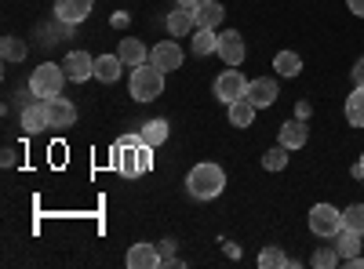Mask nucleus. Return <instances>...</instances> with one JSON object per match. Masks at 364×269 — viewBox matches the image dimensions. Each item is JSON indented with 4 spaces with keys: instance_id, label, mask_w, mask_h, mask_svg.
<instances>
[{
    "instance_id": "nucleus-27",
    "label": "nucleus",
    "mask_w": 364,
    "mask_h": 269,
    "mask_svg": "<svg viewBox=\"0 0 364 269\" xmlns=\"http://www.w3.org/2000/svg\"><path fill=\"white\" fill-rule=\"evenodd\" d=\"M259 265H262V269H284V265H295V258H288L281 248H266V251L259 255Z\"/></svg>"
},
{
    "instance_id": "nucleus-37",
    "label": "nucleus",
    "mask_w": 364,
    "mask_h": 269,
    "mask_svg": "<svg viewBox=\"0 0 364 269\" xmlns=\"http://www.w3.org/2000/svg\"><path fill=\"white\" fill-rule=\"evenodd\" d=\"M295 116H302V121H306V116H310V102H299V106H295Z\"/></svg>"
},
{
    "instance_id": "nucleus-2",
    "label": "nucleus",
    "mask_w": 364,
    "mask_h": 269,
    "mask_svg": "<svg viewBox=\"0 0 364 269\" xmlns=\"http://www.w3.org/2000/svg\"><path fill=\"white\" fill-rule=\"evenodd\" d=\"M161 92H164V73L154 62H142L132 70V99L154 102V99H161Z\"/></svg>"
},
{
    "instance_id": "nucleus-33",
    "label": "nucleus",
    "mask_w": 364,
    "mask_h": 269,
    "mask_svg": "<svg viewBox=\"0 0 364 269\" xmlns=\"http://www.w3.org/2000/svg\"><path fill=\"white\" fill-rule=\"evenodd\" d=\"M350 73H353V84H364V55L353 62V70H350Z\"/></svg>"
},
{
    "instance_id": "nucleus-14",
    "label": "nucleus",
    "mask_w": 364,
    "mask_h": 269,
    "mask_svg": "<svg viewBox=\"0 0 364 269\" xmlns=\"http://www.w3.org/2000/svg\"><path fill=\"white\" fill-rule=\"evenodd\" d=\"M306 138H310V128H306V121H302V116H291V121H284V124H281V135H277V142L288 146V149H302V146H306Z\"/></svg>"
},
{
    "instance_id": "nucleus-12",
    "label": "nucleus",
    "mask_w": 364,
    "mask_h": 269,
    "mask_svg": "<svg viewBox=\"0 0 364 269\" xmlns=\"http://www.w3.org/2000/svg\"><path fill=\"white\" fill-rule=\"evenodd\" d=\"M219 58L226 66H240V62H245V37H240L237 29L219 33Z\"/></svg>"
},
{
    "instance_id": "nucleus-25",
    "label": "nucleus",
    "mask_w": 364,
    "mask_h": 269,
    "mask_svg": "<svg viewBox=\"0 0 364 269\" xmlns=\"http://www.w3.org/2000/svg\"><path fill=\"white\" fill-rule=\"evenodd\" d=\"M262 168L266 171H284L288 168V146H273V149H266V153H262Z\"/></svg>"
},
{
    "instance_id": "nucleus-21",
    "label": "nucleus",
    "mask_w": 364,
    "mask_h": 269,
    "mask_svg": "<svg viewBox=\"0 0 364 269\" xmlns=\"http://www.w3.org/2000/svg\"><path fill=\"white\" fill-rule=\"evenodd\" d=\"M193 55L204 58V55H219V33L215 29H193Z\"/></svg>"
},
{
    "instance_id": "nucleus-39",
    "label": "nucleus",
    "mask_w": 364,
    "mask_h": 269,
    "mask_svg": "<svg viewBox=\"0 0 364 269\" xmlns=\"http://www.w3.org/2000/svg\"><path fill=\"white\" fill-rule=\"evenodd\" d=\"M197 4H200V0H175V8H190V11H193Z\"/></svg>"
},
{
    "instance_id": "nucleus-30",
    "label": "nucleus",
    "mask_w": 364,
    "mask_h": 269,
    "mask_svg": "<svg viewBox=\"0 0 364 269\" xmlns=\"http://www.w3.org/2000/svg\"><path fill=\"white\" fill-rule=\"evenodd\" d=\"M0 51H4L8 62H22V58L29 55V48H26L18 37H4V40H0Z\"/></svg>"
},
{
    "instance_id": "nucleus-11",
    "label": "nucleus",
    "mask_w": 364,
    "mask_h": 269,
    "mask_svg": "<svg viewBox=\"0 0 364 269\" xmlns=\"http://www.w3.org/2000/svg\"><path fill=\"white\" fill-rule=\"evenodd\" d=\"M248 99H252L255 109H269L273 102H277V80H273V77L248 80Z\"/></svg>"
},
{
    "instance_id": "nucleus-28",
    "label": "nucleus",
    "mask_w": 364,
    "mask_h": 269,
    "mask_svg": "<svg viewBox=\"0 0 364 269\" xmlns=\"http://www.w3.org/2000/svg\"><path fill=\"white\" fill-rule=\"evenodd\" d=\"M310 262H314L317 269H336V265L343 262V255H339V248H336V244H331V248H317Z\"/></svg>"
},
{
    "instance_id": "nucleus-26",
    "label": "nucleus",
    "mask_w": 364,
    "mask_h": 269,
    "mask_svg": "<svg viewBox=\"0 0 364 269\" xmlns=\"http://www.w3.org/2000/svg\"><path fill=\"white\" fill-rule=\"evenodd\" d=\"M336 248H339V255H343V258H353V255H360V233H353V229H343V233L336 236Z\"/></svg>"
},
{
    "instance_id": "nucleus-22",
    "label": "nucleus",
    "mask_w": 364,
    "mask_h": 269,
    "mask_svg": "<svg viewBox=\"0 0 364 269\" xmlns=\"http://www.w3.org/2000/svg\"><path fill=\"white\" fill-rule=\"evenodd\" d=\"M120 70H124L120 55H102V58H95V80H102V84H113V80L120 77Z\"/></svg>"
},
{
    "instance_id": "nucleus-7",
    "label": "nucleus",
    "mask_w": 364,
    "mask_h": 269,
    "mask_svg": "<svg viewBox=\"0 0 364 269\" xmlns=\"http://www.w3.org/2000/svg\"><path fill=\"white\" fill-rule=\"evenodd\" d=\"M63 70H66V77H70L73 84H84V80L95 77V58H91L87 51H70V55L63 58Z\"/></svg>"
},
{
    "instance_id": "nucleus-24",
    "label": "nucleus",
    "mask_w": 364,
    "mask_h": 269,
    "mask_svg": "<svg viewBox=\"0 0 364 269\" xmlns=\"http://www.w3.org/2000/svg\"><path fill=\"white\" fill-rule=\"evenodd\" d=\"M273 70H277V77H299L302 73V58L295 51H281L277 58H273Z\"/></svg>"
},
{
    "instance_id": "nucleus-29",
    "label": "nucleus",
    "mask_w": 364,
    "mask_h": 269,
    "mask_svg": "<svg viewBox=\"0 0 364 269\" xmlns=\"http://www.w3.org/2000/svg\"><path fill=\"white\" fill-rule=\"evenodd\" d=\"M343 229H353L364 236V204H350L343 212Z\"/></svg>"
},
{
    "instance_id": "nucleus-23",
    "label": "nucleus",
    "mask_w": 364,
    "mask_h": 269,
    "mask_svg": "<svg viewBox=\"0 0 364 269\" xmlns=\"http://www.w3.org/2000/svg\"><path fill=\"white\" fill-rule=\"evenodd\" d=\"M346 121L350 128H364V84H357L353 95L346 99Z\"/></svg>"
},
{
    "instance_id": "nucleus-6",
    "label": "nucleus",
    "mask_w": 364,
    "mask_h": 269,
    "mask_svg": "<svg viewBox=\"0 0 364 269\" xmlns=\"http://www.w3.org/2000/svg\"><path fill=\"white\" fill-rule=\"evenodd\" d=\"M248 95V80H245V73H240L237 66H230L226 73H219V80H215V99L219 102H237V99H245Z\"/></svg>"
},
{
    "instance_id": "nucleus-10",
    "label": "nucleus",
    "mask_w": 364,
    "mask_h": 269,
    "mask_svg": "<svg viewBox=\"0 0 364 269\" xmlns=\"http://www.w3.org/2000/svg\"><path fill=\"white\" fill-rule=\"evenodd\" d=\"M44 128H51L48 102H44V99H37V102L22 106V131H26V135H41Z\"/></svg>"
},
{
    "instance_id": "nucleus-38",
    "label": "nucleus",
    "mask_w": 364,
    "mask_h": 269,
    "mask_svg": "<svg viewBox=\"0 0 364 269\" xmlns=\"http://www.w3.org/2000/svg\"><path fill=\"white\" fill-rule=\"evenodd\" d=\"M113 26H117V29H124V26H128V15H124V11H117V15H113Z\"/></svg>"
},
{
    "instance_id": "nucleus-34",
    "label": "nucleus",
    "mask_w": 364,
    "mask_h": 269,
    "mask_svg": "<svg viewBox=\"0 0 364 269\" xmlns=\"http://www.w3.org/2000/svg\"><path fill=\"white\" fill-rule=\"evenodd\" d=\"M15 160H18V153H15V149L8 146L4 149V153H0V164H4V168H15Z\"/></svg>"
},
{
    "instance_id": "nucleus-31",
    "label": "nucleus",
    "mask_w": 364,
    "mask_h": 269,
    "mask_svg": "<svg viewBox=\"0 0 364 269\" xmlns=\"http://www.w3.org/2000/svg\"><path fill=\"white\" fill-rule=\"evenodd\" d=\"M157 251H161V265H171V262H175V244H171V241H164Z\"/></svg>"
},
{
    "instance_id": "nucleus-32",
    "label": "nucleus",
    "mask_w": 364,
    "mask_h": 269,
    "mask_svg": "<svg viewBox=\"0 0 364 269\" xmlns=\"http://www.w3.org/2000/svg\"><path fill=\"white\" fill-rule=\"evenodd\" d=\"M132 146H142V135H120L113 149H132Z\"/></svg>"
},
{
    "instance_id": "nucleus-15",
    "label": "nucleus",
    "mask_w": 364,
    "mask_h": 269,
    "mask_svg": "<svg viewBox=\"0 0 364 269\" xmlns=\"http://www.w3.org/2000/svg\"><path fill=\"white\" fill-rule=\"evenodd\" d=\"M120 62H124L128 70H135V66H142V62H149V48L142 44V40H135V37H124L120 40Z\"/></svg>"
},
{
    "instance_id": "nucleus-17",
    "label": "nucleus",
    "mask_w": 364,
    "mask_h": 269,
    "mask_svg": "<svg viewBox=\"0 0 364 269\" xmlns=\"http://www.w3.org/2000/svg\"><path fill=\"white\" fill-rule=\"evenodd\" d=\"M193 18H197L200 29H215V26L226 18V11H223L219 0H200V4L193 8Z\"/></svg>"
},
{
    "instance_id": "nucleus-19",
    "label": "nucleus",
    "mask_w": 364,
    "mask_h": 269,
    "mask_svg": "<svg viewBox=\"0 0 364 269\" xmlns=\"http://www.w3.org/2000/svg\"><path fill=\"white\" fill-rule=\"evenodd\" d=\"M168 121H164V116H154V121H146L142 128H139V135H142V142L149 146V149H157V146H164L168 142Z\"/></svg>"
},
{
    "instance_id": "nucleus-13",
    "label": "nucleus",
    "mask_w": 364,
    "mask_h": 269,
    "mask_svg": "<svg viewBox=\"0 0 364 269\" xmlns=\"http://www.w3.org/2000/svg\"><path fill=\"white\" fill-rule=\"evenodd\" d=\"M48 102V116H51V128H73L77 124V106L63 95H55V99H44Z\"/></svg>"
},
{
    "instance_id": "nucleus-1",
    "label": "nucleus",
    "mask_w": 364,
    "mask_h": 269,
    "mask_svg": "<svg viewBox=\"0 0 364 269\" xmlns=\"http://www.w3.org/2000/svg\"><path fill=\"white\" fill-rule=\"evenodd\" d=\"M186 190H190V197H197V200H215V197L226 190V171H223L219 164L204 160V164H197V168L186 175Z\"/></svg>"
},
{
    "instance_id": "nucleus-9",
    "label": "nucleus",
    "mask_w": 364,
    "mask_h": 269,
    "mask_svg": "<svg viewBox=\"0 0 364 269\" xmlns=\"http://www.w3.org/2000/svg\"><path fill=\"white\" fill-rule=\"evenodd\" d=\"M149 62H154L161 73H171L182 66V48L175 40H161L157 48H149Z\"/></svg>"
},
{
    "instance_id": "nucleus-8",
    "label": "nucleus",
    "mask_w": 364,
    "mask_h": 269,
    "mask_svg": "<svg viewBox=\"0 0 364 269\" xmlns=\"http://www.w3.org/2000/svg\"><path fill=\"white\" fill-rule=\"evenodd\" d=\"M91 8H95V0H55V18L66 22V26H80Z\"/></svg>"
},
{
    "instance_id": "nucleus-36",
    "label": "nucleus",
    "mask_w": 364,
    "mask_h": 269,
    "mask_svg": "<svg viewBox=\"0 0 364 269\" xmlns=\"http://www.w3.org/2000/svg\"><path fill=\"white\" fill-rule=\"evenodd\" d=\"M343 265H346V269H364V258L353 255V258H343Z\"/></svg>"
},
{
    "instance_id": "nucleus-4",
    "label": "nucleus",
    "mask_w": 364,
    "mask_h": 269,
    "mask_svg": "<svg viewBox=\"0 0 364 269\" xmlns=\"http://www.w3.org/2000/svg\"><path fill=\"white\" fill-rule=\"evenodd\" d=\"M310 229L314 236H324V241H336L343 233V212L331 204H314L310 207Z\"/></svg>"
},
{
    "instance_id": "nucleus-16",
    "label": "nucleus",
    "mask_w": 364,
    "mask_h": 269,
    "mask_svg": "<svg viewBox=\"0 0 364 269\" xmlns=\"http://www.w3.org/2000/svg\"><path fill=\"white\" fill-rule=\"evenodd\" d=\"M193 29H197V18H193L190 8L168 11V33H171V37H193Z\"/></svg>"
},
{
    "instance_id": "nucleus-35",
    "label": "nucleus",
    "mask_w": 364,
    "mask_h": 269,
    "mask_svg": "<svg viewBox=\"0 0 364 269\" xmlns=\"http://www.w3.org/2000/svg\"><path fill=\"white\" fill-rule=\"evenodd\" d=\"M346 8H350L357 18H364V0H346Z\"/></svg>"
},
{
    "instance_id": "nucleus-40",
    "label": "nucleus",
    "mask_w": 364,
    "mask_h": 269,
    "mask_svg": "<svg viewBox=\"0 0 364 269\" xmlns=\"http://www.w3.org/2000/svg\"><path fill=\"white\" fill-rule=\"evenodd\" d=\"M357 164H360V168H364V153H360V160H357Z\"/></svg>"
},
{
    "instance_id": "nucleus-3",
    "label": "nucleus",
    "mask_w": 364,
    "mask_h": 269,
    "mask_svg": "<svg viewBox=\"0 0 364 269\" xmlns=\"http://www.w3.org/2000/svg\"><path fill=\"white\" fill-rule=\"evenodd\" d=\"M66 80H70V77H66L63 62H58V66L44 62V66L33 70V77H29V87H33L37 99H55V95H63V84H66Z\"/></svg>"
},
{
    "instance_id": "nucleus-20",
    "label": "nucleus",
    "mask_w": 364,
    "mask_h": 269,
    "mask_svg": "<svg viewBox=\"0 0 364 269\" xmlns=\"http://www.w3.org/2000/svg\"><path fill=\"white\" fill-rule=\"evenodd\" d=\"M226 109H230V124H233V128H252V121H255V106H252L248 95H245V99H237V102H230Z\"/></svg>"
},
{
    "instance_id": "nucleus-18",
    "label": "nucleus",
    "mask_w": 364,
    "mask_h": 269,
    "mask_svg": "<svg viewBox=\"0 0 364 269\" xmlns=\"http://www.w3.org/2000/svg\"><path fill=\"white\" fill-rule=\"evenodd\" d=\"M128 265H132V269H157V265H161V251H157L154 244H132Z\"/></svg>"
},
{
    "instance_id": "nucleus-5",
    "label": "nucleus",
    "mask_w": 364,
    "mask_h": 269,
    "mask_svg": "<svg viewBox=\"0 0 364 269\" xmlns=\"http://www.w3.org/2000/svg\"><path fill=\"white\" fill-rule=\"evenodd\" d=\"M113 168H120L128 178L149 171V146H132V149H113Z\"/></svg>"
}]
</instances>
